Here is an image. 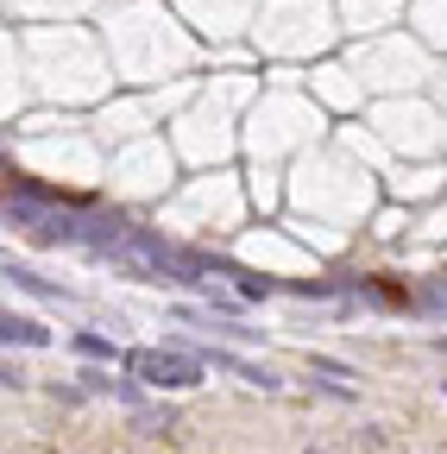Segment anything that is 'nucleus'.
I'll return each mask as SVG.
<instances>
[{
  "instance_id": "f257e3e1",
  "label": "nucleus",
  "mask_w": 447,
  "mask_h": 454,
  "mask_svg": "<svg viewBox=\"0 0 447 454\" xmlns=\"http://www.w3.org/2000/svg\"><path fill=\"white\" fill-rule=\"evenodd\" d=\"M127 372H139L145 385H196L202 379V366L196 360H183V354H127Z\"/></svg>"
},
{
  "instance_id": "f03ea898",
  "label": "nucleus",
  "mask_w": 447,
  "mask_h": 454,
  "mask_svg": "<svg viewBox=\"0 0 447 454\" xmlns=\"http://www.w3.org/2000/svg\"><path fill=\"white\" fill-rule=\"evenodd\" d=\"M0 328H7V340H19V348H38V340H44V328H38V322H26V316H7Z\"/></svg>"
}]
</instances>
